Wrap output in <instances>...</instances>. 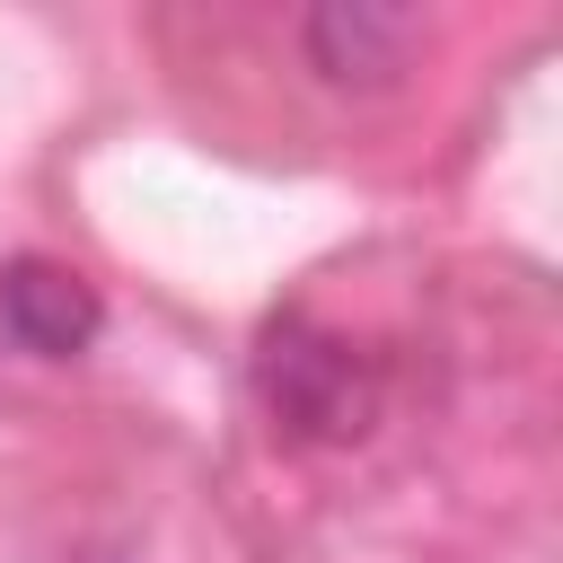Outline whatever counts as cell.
<instances>
[{
    "instance_id": "cell-3",
    "label": "cell",
    "mask_w": 563,
    "mask_h": 563,
    "mask_svg": "<svg viewBox=\"0 0 563 563\" xmlns=\"http://www.w3.org/2000/svg\"><path fill=\"white\" fill-rule=\"evenodd\" d=\"M0 325H9V343L35 352V361H79V352L97 343L106 308H97L88 273H70V264H53V255H9V264H0Z\"/></svg>"
},
{
    "instance_id": "cell-4",
    "label": "cell",
    "mask_w": 563,
    "mask_h": 563,
    "mask_svg": "<svg viewBox=\"0 0 563 563\" xmlns=\"http://www.w3.org/2000/svg\"><path fill=\"white\" fill-rule=\"evenodd\" d=\"M53 563H114V554H97V545H79V554H53Z\"/></svg>"
},
{
    "instance_id": "cell-2",
    "label": "cell",
    "mask_w": 563,
    "mask_h": 563,
    "mask_svg": "<svg viewBox=\"0 0 563 563\" xmlns=\"http://www.w3.org/2000/svg\"><path fill=\"white\" fill-rule=\"evenodd\" d=\"M299 35H308L317 79H334V88H396L413 70L422 18L396 9V0H325V9H308Z\"/></svg>"
},
{
    "instance_id": "cell-1",
    "label": "cell",
    "mask_w": 563,
    "mask_h": 563,
    "mask_svg": "<svg viewBox=\"0 0 563 563\" xmlns=\"http://www.w3.org/2000/svg\"><path fill=\"white\" fill-rule=\"evenodd\" d=\"M255 396L273 413V431L290 440H361L378 422V369L352 334L317 325V317H273L264 343H255Z\"/></svg>"
}]
</instances>
